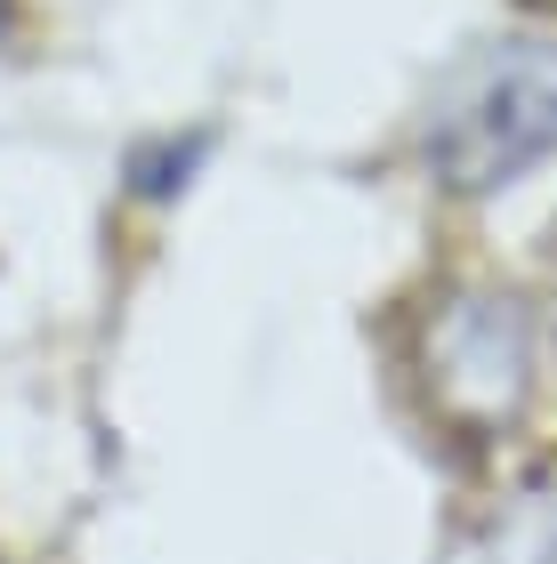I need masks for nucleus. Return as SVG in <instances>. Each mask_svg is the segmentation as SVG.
Segmentation results:
<instances>
[{"instance_id": "nucleus-2", "label": "nucleus", "mask_w": 557, "mask_h": 564, "mask_svg": "<svg viewBox=\"0 0 557 564\" xmlns=\"http://www.w3.org/2000/svg\"><path fill=\"white\" fill-rule=\"evenodd\" d=\"M413 371H420V395L444 420L510 427L525 412V395H534V371H542L534 306L517 291H485V282L444 291L413 339Z\"/></svg>"}, {"instance_id": "nucleus-1", "label": "nucleus", "mask_w": 557, "mask_h": 564, "mask_svg": "<svg viewBox=\"0 0 557 564\" xmlns=\"http://www.w3.org/2000/svg\"><path fill=\"white\" fill-rule=\"evenodd\" d=\"M549 145H557V41L549 33L485 41L444 82L428 138H420L437 186H452V194H501Z\"/></svg>"}, {"instance_id": "nucleus-3", "label": "nucleus", "mask_w": 557, "mask_h": 564, "mask_svg": "<svg viewBox=\"0 0 557 564\" xmlns=\"http://www.w3.org/2000/svg\"><path fill=\"white\" fill-rule=\"evenodd\" d=\"M0 33H9V0H0Z\"/></svg>"}, {"instance_id": "nucleus-4", "label": "nucleus", "mask_w": 557, "mask_h": 564, "mask_svg": "<svg viewBox=\"0 0 557 564\" xmlns=\"http://www.w3.org/2000/svg\"><path fill=\"white\" fill-rule=\"evenodd\" d=\"M525 9H557V0H525Z\"/></svg>"}]
</instances>
